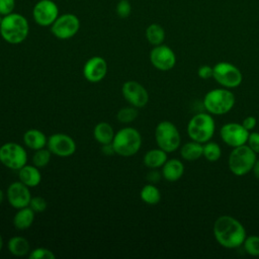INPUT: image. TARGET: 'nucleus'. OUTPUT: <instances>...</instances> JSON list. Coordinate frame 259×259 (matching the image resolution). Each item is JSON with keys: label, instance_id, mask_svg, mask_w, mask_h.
<instances>
[{"label": "nucleus", "instance_id": "11", "mask_svg": "<svg viewBox=\"0 0 259 259\" xmlns=\"http://www.w3.org/2000/svg\"><path fill=\"white\" fill-rule=\"evenodd\" d=\"M31 15L37 25L48 27L60 15L59 6L54 0H38L32 7Z\"/></svg>", "mask_w": 259, "mask_h": 259}, {"label": "nucleus", "instance_id": "22", "mask_svg": "<svg viewBox=\"0 0 259 259\" xmlns=\"http://www.w3.org/2000/svg\"><path fill=\"white\" fill-rule=\"evenodd\" d=\"M7 249L10 254L16 257H23L30 252L29 242L21 236H14L7 242Z\"/></svg>", "mask_w": 259, "mask_h": 259}, {"label": "nucleus", "instance_id": "40", "mask_svg": "<svg viewBox=\"0 0 259 259\" xmlns=\"http://www.w3.org/2000/svg\"><path fill=\"white\" fill-rule=\"evenodd\" d=\"M101 152H102L105 156H112V155H114V154H115V150H114V148H113L112 143L101 145Z\"/></svg>", "mask_w": 259, "mask_h": 259}, {"label": "nucleus", "instance_id": "32", "mask_svg": "<svg viewBox=\"0 0 259 259\" xmlns=\"http://www.w3.org/2000/svg\"><path fill=\"white\" fill-rule=\"evenodd\" d=\"M29 259H55L56 255L54 252L48 248L38 247L33 250H30L28 254Z\"/></svg>", "mask_w": 259, "mask_h": 259}, {"label": "nucleus", "instance_id": "12", "mask_svg": "<svg viewBox=\"0 0 259 259\" xmlns=\"http://www.w3.org/2000/svg\"><path fill=\"white\" fill-rule=\"evenodd\" d=\"M47 147L53 155L61 158L70 157L75 154L77 150V145L74 139L71 136L62 133L50 136L48 138Z\"/></svg>", "mask_w": 259, "mask_h": 259}, {"label": "nucleus", "instance_id": "34", "mask_svg": "<svg viewBox=\"0 0 259 259\" xmlns=\"http://www.w3.org/2000/svg\"><path fill=\"white\" fill-rule=\"evenodd\" d=\"M28 206L35 213H40V212H44L47 209L48 203H47V200L44 197H41V196H34V197H31Z\"/></svg>", "mask_w": 259, "mask_h": 259}, {"label": "nucleus", "instance_id": "14", "mask_svg": "<svg viewBox=\"0 0 259 259\" xmlns=\"http://www.w3.org/2000/svg\"><path fill=\"white\" fill-rule=\"evenodd\" d=\"M250 132L242 123L228 122L220 130V136L225 144L230 147H238L247 143Z\"/></svg>", "mask_w": 259, "mask_h": 259}, {"label": "nucleus", "instance_id": "24", "mask_svg": "<svg viewBox=\"0 0 259 259\" xmlns=\"http://www.w3.org/2000/svg\"><path fill=\"white\" fill-rule=\"evenodd\" d=\"M114 135L115 133L113 131V127L105 121L98 122L93 130V137L95 141L100 145L112 143Z\"/></svg>", "mask_w": 259, "mask_h": 259}, {"label": "nucleus", "instance_id": "37", "mask_svg": "<svg viewBox=\"0 0 259 259\" xmlns=\"http://www.w3.org/2000/svg\"><path fill=\"white\" fill-rule=\"evenodd\" d=\"M212 67L208 66V65H203L201 67L198 68V71H197V74H198V77L200 79H203V80H207L209 78L212 77Z\"/></svg>", "mask_w": 259, "mask_h": 259}, {"label": "nucleus", "instance_id": "17", "mask_svg": "<svg viewBox=\"0 0 259 259\" xmlns=\"http://www.w3.org/2000/svg\"><path fill=\"white\" fill-rule=\"evenodd\" d=\"M108 66L106 61L99 56L91 57L86 61L83 67L85 79L91 83H98L104 79L107 74Z\"/></svg>", "mask_w": 259, "mask_h": 259}, {"label": "nucleus", "instance_id": "21", "mask_svg": "<svg viewBox=\"0 0 259 259\" xmlns=\"http://www.w3.org/2000/svg\"><path fill=\"white\" fill-rule=\"evenodd\" d=\"M34 217L35 212L29 206L19 208L13 217V226L18 231H25L33 224Z\"/></svg>", "mask_w": 259, "mask_h": 259}, {"label": "nucleus", "instance_id": "15", "mask_svg": "<svg viewBox=\"0 0 259 259\" xmlns=\"http://www.w3.org/2000/svg\"><path fill=\"white\" fill-rule=\"evenodd\" d=\"M150 62L160 71H169L176 64V56L170 47L162 44L151 50Z\"/></svg>", "mask_w": 259, "mask_h": 259}, {"label": "nucleus", "instance_id": "1", "mask_svg": "<svg viewBox=\"0 0 259 259\" xmlns=\"http://www.w3.org/2000/svg\"><path fill=\"white\" fill-rule=\"evenodd\" d=\"M213 236L217 242L228 249H235L243 245L246 239L244 226L234 217L221 215L213 224Z\"/></svg>", "mask_w": 259, "mask_h": 259}, {"label": "nucleus", "instance_id": "9", "mask_svg": "<svg viewBox=\"0 0 259 259\" xmlns=\"http://www.w3.org/2000/svg\"><path fill=\"white\" fill-rule=\"evenodd\" d=\"M80 25L79 17L74 13L67 12L60 14L50 27L55 37L65 40L75 36L80 29Z\"/></svg>", "mask_w": 259, "mask_h": 259}, {"label": "nucleus", "instance_id": "6", "mask_svg": "<svg viewBox=\"0 0 259 259\" xmlns=\"http://www.w3.org/2000/svg\"><path fill=\"white\" fill-rule=\"evenodd\" d=\"M256 153L244 145L235 147L229 156V168L236 176H243L252 171L254 163L257 160Z\"/></svg>", "mask_w": 259, "mask_h": 259}, {"label": "nucleus", "instance_id": "38", "mask_svg": "<svg viewBox=\"0 0 259 259\" xmlns=\"http://www.w3.org/2000/svg\"><path fill=\"white\" fill-rule=\"evenodd\" d=\"M256 123H257L256 118H255L254 116H251V115H249V116L245 117V118L243 119V121H242L243 126H244L247 131H249V132H251L252 130H254V128H255Z\"/></svg>", "mask_w": 259, "mask_h": 259}, {"label": "nucleus", "instance_id": "7", "mask_svg": "<svg viewBox=\"0 0 259 259\" xmlns=\"http://www.w3.org/2000/svg\"><path fill=\"white\" fill-rule=\"evenodd\" d=\"M155 140L158 147L166 153L176 151L180 146V134L176 125L169 120L160 121L155 128Z\"/></svg>", "mask_w": 259, "mask_h": 259}, {"label": "nucleus", "instance_id": "3", "mask_svg": "<svg viewBox=\"0 0 259 259\" xmlns=\"http://www.w3.org/2000/svg\"><path fill=\"white\" fill-rule=\"evenodd\" d=\"M112 145L115 150V154L121 157H132L141 149L142 136L137 128L125 126L115 133Z\"/></svg>", "mask_w": 259, "mask_h": 259}, {"label": "nucleus", "instance_id": "41", "mask_svg": "<svg viewBox=\"0 0 259 259\" xmlns=\"http://www.w3.org/2000/svg\"><path fill=\"white\" fill-rule=\"evenodd\" d=\"M252 171H253L254 176L259 180V159H257L256 162L254 163V166H253V168H252Z\"/></svg>", "mask_w": 259, "mask_h": 259}, {"label": "nucleus", "instance_id": "20", "mask_svg": "<svg viewBox=\"0 0 259 259\" xmlns=\"http://www.w3.org/2000/svg\"><path fill=\"white\" fill-rule=\"evenodd\" d=\"M48 138L39 130L30 128L23 134V144L30 150L36 151L47 146Z\"/></svg>", "mask_w": 259, "mask_h": 259}, {"label": "nucleus", "instance_id": "25", "mask_svg": "<svg viewBox=\"0 0 259 259\" xmlns=\"http://www.w3.org/2000/svg\"><path fill=\"white\" fill-rule=\"evenodd\" d=\"M146 38L150 45L153 47L162 45L165 40V29L163 28L162 25L158 23H151L150 25L147 26L146 31H145Z\"/></svg>", "mask_w": 259, "mask_h": 259}, {"label": "nucleus", "instance_id": "26", "mask_svg": "<svg viewBox=\"0 0 259 259\" xmlns=\"http://www.w3.org/2000/svg\"><path fill=\"white\" fill-rule=\"evenodd\" d=\"M203 146L202 144L191 141L184 144L180 149L181 157L186 161H195L202 156Z\"/></svg>", "mask_w": 259, "mask_h": 259}, {"label": "nucleus", "instance_id": "16", "mask_svg": "<svg viewBox=\"0 0 259 259\" xmlns=\"http://www.w3.org/2000/svg\"><path fill=\"white\" fill-rule=\"evenodd\" d=\"M31 197L29 187L19 180L12 182L7 187L6 198L8 203L16 209L28 206Z\"/></svg>", "mask_w": 259, "mask_h": 259}, {"label": "nucleus", "instance_id": "43", "mask_svg": "<svg viewBox=\"0 0 259 259\" xmlns=\"http://www.w3.org/2000/svg\"><path fill=\"white\" fill-rule=\"evenodd\" d=\"M3 245H4V241H3V238H2V235L0 234V252L2 251V248H3Z\"/></svg>", "mask_w": 259, "mask_h": 259}, {"label": "nucleus", "instance_id": "44", "mask_svg": "<svg viewBox=\"0 0 259 259\" xmlns=\"http://www.w3.org/2000/svg\"><path fill=\"white\" fill-rule=\"evenodd\" d=\"M2 18H3V16L0 14V23H1V20H2Z\"/></svg>", "mask_w": 259, "mask_h": 259}, {"label": "nucleus", "instance_id": "2", "mask_svg": "<svg viewBox=\"0 0 259 259\" xmlns=\"http://www.w3.org/2000/svg\"><path fill=\"white\" fill-rule=\"evenodd\" d=\"M29 33V23L27 18L16 12L3 16L0 23V35L10 45L23 42Z\"/></svg>", "mask_w": 259, "mask_h": 259}, {"label": "nucleus", "instance_id": "13", "mask_svg": "<svg viewBox=\"0 0 259 259\" xmlns=\"http://www.w3.org/2000/svg\"><path fill=\"white\" fill-rule=\"evenodd\" d=\"M121 94L125 101L137 108H142L149 101L147 89L137 81H126L122 84Z\"/></svg>", "mask_w": 259, "mask_h": 259}, {"label": "nucleus", "instance_id": "28", "mask_svg": "<svg viewBox=\"0 0 259 259\" xmlns=\"http://www.w3.org/2000/svg\"><path fill=\"white\" fill-rule=\"evenodd\" d=\"M222 150L220 146L214 142H206L203 145L202 156L209 162H215L221 158Z\"/></svg>", "mask_w": 259, "mask_h": 259}, {"label": "nucleus", "instance_id": "19", "mask_svg": "<svg viewBox=\"0 0 259 259\" xmlns=\"http://www.w3.org/2000/svg\"><path fill=\"white\" fill-rule=\"evenodd\" d=\"M184 173V165L178 159H169L162 166V176L167 181L175 182L179 180Z\"/></svg>", "mask_w": 259, "mask_h": 259}, {"label": "nucleus", "instance_id": "33", "mask_svg": "<svg viewBox=\"0 0 259 259\" xmlns=\"http://www.w3.org/2000/svg\"><path fill=\"white\" fill-rule=\"evenodd\" d=\"M115 12L120 18L128 17L132 13V5L130 0H119L115 6Z\"/></svg>", "mask_w": 259, "mask_h": 259}, {"label": "nucleus", "instance_id": "4", "mask_svg": "<svg viewBox=\"0 0 259 259\" xmlns=\"http://www.w3.org/2000/svg\"><path fill=\"white\" fill-rule=\"evenodd\" d=\"M236 98L229 89H213L208 91L203 98L205 110L213 115H223L229 112L235 105Z\"/></svg>", "mask_w": 259, "mask_h": 259}, {"label": "nucleus", "instance_id": "35", "mask_svg": "<svg viewBox=\"0 0 259 259\" xmlns=\"http://www.w3.org/2000/svg\"><path fill=\"white\" fill-rule=\"evenodd\" d=\"M15 0H0V14L5 16L14 12Z\"/></svg>", "mask_w": 259, "mask_h": 259}, {"label": "nucleus", "instance_id": "39", "mask_svg": "<svg viewBox=\"0 0 259 259\" xmlns=\"http://www.w3.org/2000/svg\"><path fill=\"white\" fill-rule=\"evenodd\" d=\"M161 176H162V172L160 173L158 170L156 169H152L148 174H147V180L150 182V183H157L160 181L161 179Z\"/></svg>", "mask_w": 259, "mask_h": 259}, {"label": "nucleus", "instance_id": "30", "mask_svg": "<svg viewBox=\"0 0 259 259\" xmlns=\"http://www.w3.org/2000/svg\"><path fill=\"white\" fill-rule=\"evenodd\" d=\"M138 108L135 106H126L120 108L116 113V118L121 123H130L138 117Z\"/></svg>", "mask_w": 259, "mask_h": 259}, {"label": "nucleus", "instance_id": "31", "mask_svg": "<svg viewBox=\"0 0 259 259\" xmlns=\"http://www.w3.org/2000/svg\"><path fill=\"white\" fill-rule=\"evenodd\" d=\"M244 250L251 256H259V237L252 235L246 237L243 243Z\"/></svg>", "mask_w": 259, "mask_h": 259}, {"label": "nucleus", "instance_id": "8", "mask_svg": "<svg viewBox=\"0 0 259 259\" xmlns=\"http://www.w3.org/2000/svg\"><path fill=\"white\" fill-rule=\"evenodd\" d=\"M27 152L19 144L8 142L0 147V162L6 168L19 170L27 164Z\"/></svg>", "mask_w": 259, "mask_h": 259}, {"label": "nucleus", "instance_id": "10", "mask_svg": "<svg viewBox=\"0 0 259 259\" xmlns=\"http://www.w3.org/2000/svg\"><path fill=\"white\" fill-rule=\"evenodd\" d=\"M212 78L225 88H236L243 81L241 71L229 62H220L215 64L212 67Z\"/></svg>", "mask_w": 259, "mask_h": 259}, {"label": "nucleus", "instance_id": "36", "mask_svg": "<svg viewBox=\"0 0 259 259\" xmlns=\"http://www.w3.org/2000/svg\"><path fill=\"white\" fill-rule=\"evenodd\" d=\"M248 146L256 153L259 154V133L251 132L247 140Z\"/></svg>", "mask_w": 259, "mask_h": 259}, {"label": "nucleus", "instance_id": "5", "mask_svg": "<svg viewBox=\"0 0 259 259\" xmlns=\"http://www.w3.org/2000/svg\"><path fill=\"white\" fill-rule=\"evenodd\" d=\"M214 130L215 124L210 113H197L190 118L187 124L188 137L200 144L208 142L212 138Z\"/></svg>", "mask_w": 259, "mask_h": 259}, {"label": "nucleus", "instance_id": "42", "mask_svg": "<svg viewBox=\"0 0 259 259\" xmlns=\"http://www.w3.org/2000/svg\"><path fill=\"white\" fill-rule=\"evenodd\" d=\"M3 200H4V192L3 190L0 189V204L3 202Z\"/></svg>", "mask_w": 259, "mask_h": 259}, {"label": "nucleus", "instance_id": "23", "mask_svg": "<svg viewBox=\"0 0 259 259\" xmlns=\"http://www.w3.org/2000/svg\"><path fill=\"white\" fill-rule=\"evenodd\" d=\"M167 154L164 150L158 148V149H152L148 151L144 156V164L146 167L150 169H158L162 167L165 162L168 160Z\"/></svg>", "mask_w": 259, "mask_h": 259}, {"label": "nucleus", "instance_id": "18", "mask_svg": "<svg viewBox=\"0 0 259 259\" xmlns=\"http://www.w3.org/2000/svg\"><path fill=\"white\" fill-rule=\"evenodd\" d=\"M38 169L39 168H37L33 164H25L18 170L19 181H21L29 188L37 186L41 181V173Z\"/></svg>", "mask_w": 259, "mask_h": 259}, {"label": "nucleus", "instance_id": "29", "mask_svg": "<svg viewBox=\"0 0 259 259\" xmlns=\"http://www.w3.org/2000/svg\"><path fill=\"white\" fill-rule=\"evenodd\" d=\"M52 155H53L52 152L46 147L42 149L36 150L32 155V164L37 168H44L50 163Z\"/></svg>", "mask_w": 259, "mask_h": 259}, {"label": "nucleus", "instance_id": "27", "mask_svg": "<svg viewBox=\"0 0 259 259\" xmlns=\"http://www.w3.org/2000/svg\"><path fill=\"white\" fill-rule=\"evenodd\" d=\"M141 199L150 205H155L161 200V192L153 183L146 184L140 192Z\"/></svg>", "mask_w": 259, "mask_h": 259}]
</instances>
